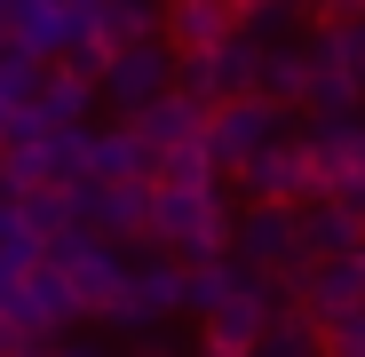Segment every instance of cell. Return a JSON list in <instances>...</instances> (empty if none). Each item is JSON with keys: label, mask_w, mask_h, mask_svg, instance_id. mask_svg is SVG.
I'll return each instance as SVG.
<instances>
[{"label": "cell", "mask_w": 365, "mask_h": 357, "mask_svg": "<svg viewBox=\"0 0 365 357\" xmlns=\"http://www.w3.org/2000/svg\"><path fill=\"white\" fill-rule=\"evenodd\" d=\"M230 230H238V214L222 207L215 175H151V238L167 254L207 262V254L230 247Z\"/></svg>", "instance_id": "6da1fadb"}, {"label": "cell", "mask_w": 365, "mask_h": 357, "mask_svg": "<svg viewBox=\"0 0 365 357\" xmlns=\"http://www.w3.org/2000/svg\"><path fill=\"white\" fill-rule=\"evenodd\" d=\"M230 254L247 262L255 278L286 286V294H302V278L318 270L310 262V238H302V207H247L238 230H230Z\"/></svg>", "instance_id": "7a4b0ae2"}, {"label": "cell", "mask_w": 365, "mask_h": 357, "mask_svg": "<svg viewBox=\"0 0 365 357\" xmlns=\"http://www.w3.org/2000/svg\"><path fill=\"white\" fill-rule=\"evenodd\" d=\"M56 270L72 278V294H80V318H111L119 302H128V254H119V238H96V230H72L64 247L48 254Z\"/></svg>", "instance_id": "3957f363"}, {"label": "cell", "mask_w": 365, "mask_h": 357, "mask_svg": "<svg viewBox=\"0 0 365 357\" xmlns=\"http://www.w3.org/2000/svg\"><path fill=\"white\" fill-rule=\"evenodd\" d=\"M278 135H286V103H270V95H230L207 111V151L222 175H247Z\"/></svg>", "instance_id": "277c9868"}, {"label": "cell", "mask_w": 365, "mask_h": 357, "mask_svg": "<svg viewBox=\"0 0 365 357\" xmlns=\"http://www.w3.org/2000/svg\"><path fill=\"white\" fill-rule=\"evenodd\" d=\"M175 64H182V48H175V40H135V48H111L103 64H96V80H103V95L128 111V119H143L159 95L182 88Z\"/></svg>", "instance_id": "5b68a950"}, {"label": "cell", "mask_w": 365, "mask_h": 357, "mask_svg": "<svg viewBox=\"0 0 365 357\" xmlns=\"http://www.w3.org/2000/svg\"><path fill=\"white\" fill-rule=\"evenodd\" d=\"M182 310H191V270H182L175 254H143L128 270V302L111 310V326L119 333H151V326H167Z\"/></svg>", "instance_id": "8992f818"}, {"label": "cell", "mask_w": 365, "mask_h": 357, "mask_svg": "<svg viewBox=\"0 0 365 357\" xmlns=\"http://www.w3.org/2000/svg\"><path fill=\"white\" fill-rule=\"evenodd\" d=\"M247 199L255 207H302V199H326V175H318V151H310V135H278L247 175Z\"/></svg>", "instance_id": "52a82bcc"}, {"label": "cell", "mask_w": 365, "mask_h": 357, "mask_svg": "<svg viewBox=\"0 0 365 357\" xmlns=\"http://www.w3.org/2000/svg\"><path fill=\"white\" fill-rule=\"evenodd\" d=\"M255 80H262V40L238 24L230 40H215V48H199V56H182V88H191L199 103H230V95H255Z\"/></svg>", "instance_id": "ba28073f"}, {"label": "cell", "mask_w": 365, "mask_h": 357, "mask_svg": "<svg viewBox=\"0 0 365 357\" xmlns=\"http://www.w3.org/2000/svg\"><path fill=\"white\" fill-rule=\"evenodd\" d=\"M0 318H9V333L40 341V333H64V326L80 318V294H72V278H64V270L40 254V262L24 270V286L9 294V310H0Z\"/></svg>", "instance_id": "9c48e42d"}, {"label": "cell", "mask_w": 365, "mask_h": 357, "mask_svg": "<svg viewBox=\"0 0 365 357\" xmlns=\"http://www.w3.org/2000/svg\"><path fill=\"white\" fill-rule=\"evenodd\" d=\"M64 191H72L80 230H96V238H135V230H151V183H64Z\"/></svg>", "instance_id": "30bf717a"}, {"label": "cell", "mask_w": 365, "mask_h": 357, "mask_svg": "<svg viewBox=\"0 0 365 357\" xmlns=\"http://www.w3.org/2000/svg\"><path fill=\"white\" fill-rule=\"evenodd\" d=\"M9 48H24L32 64H56L64 48H88V24L72 16V0H16L9 9Z\"/></svg>", "instance_id": "8fae6325"}, {"label": "cell", "mask_w": 365, "mask_h": 357, "mask_svg": "<svg viewBox=\"0 0 365 357\" xmlns=\"http://www.w3.org/2000/svg\"><path fill=\"white\" fill-rule=\"evenodd\" d=\"M207 111L215 103H199L191 88H175V95H159L135 128H143V143H151V159H175V151H199L207 143Z\"/></svg>", "instance_id": "7c38bea8"}, {"label": "cell", "mask_w": 365, "mask_h": 357, "mask_svg": "<svg viewBox=\"0 0 365 357\" xmlns=\"http://www.w3.org/2000/svg\"><path fill=\"white\" fill-rule=\"evenodd\" d=\"M143 175H159L143 128H96L88 135V159H80V183H143Z\"/></svg>", "instance_id": "4fadbf2b"}, {"label": "cell", "mask_w": 365, "mask_h": 357, "mask_svg": "<svg viewBox=\"0 0 365 357\" xmlns=\"http://www.w3.org/2000/svg\"><path fill=\"white\" fill-rule=\"evenodd\" d=\"M294 302L310 310L318 326H326V318H341V310H357V302H365V247H357V254L318 262L310 278H302V294H294Z\"/></svg>", "instance_id": "5bb4252c"}, {"label": "cell", "mask_w": 365, "mask_h": 357, "mask_svg": "<svg viewBox=\"0 0 365 357\" xmlns=\"http://www.w3.org/2000/svg\"><path fill=\"white\" fill-rule=\"evenodd\" d=\"M302 238H310V262L357 254V247H365V214H357L349 199H310V207H302Z\"/></svg>", "instance_id": "9a60e30c"}, {"label": "cell", "mask_w": 365, "mask_h": 357, "mask_svg": "<svg viewBox=\"0 0 365 357\" xmlns=\"http://www.w3.org/2000/svg\"><path fill=\"white\" fill-rule=\"evenodd\" d=\"M310 80H318V64H310V40H270L262 48V80H255V95H270V103H310Z\"/></svg>", "instance_id": "2e32d148"}, {"label": "cell", "mask_w": 365, "mask_h": 357, "mask_svg": "<svg viewBox=\"0 0 365 357\" xmlns=\"http://www.w3.org/2000/svg\"><path fill=\"white\" fill-rule=\"evenodd\" d=\"M230 32H238V0H175L167 9V40L182 56H199V48H215Z\"/></svg>", "instance_id": "e0dca14e"}, {"label": "cell", "mask_w": 365, "mask_h": 357, "mask_svg": "<svg viewBox=\"0 0 365 357\" xmlns=\"http://www.w3.org/2000/svg\"><path fill=\"white\" fill-rule=\"evenodd\" d=\"M255 357H326V326H318L310 310H286V302H278V318L262 326Z\"/></svg>", "instance_id": "ac0fdd59"}, {"label": "cell", "mask_w": 365, "mask_h": 357, "mask_svg": "<svg viewBox=\"0 0 365 357\" xmlns=\"http://www.w3.org/2000/svg\"><path fill=\"white\" fill-rule=\"evenodd\" d=\"M135 40H159V0H111L88 48H96V56H111V48H135Z\"/></svg>", "instance_id": "d6986e66"}, {"label": "cell", "mask_w": 365, "mask_h": 357, "mask_svg": "<svg viewBox=\"0 0 365 357\" xmlns=\"http://www.w3.org/2000/svg\"><path fill=\"white\" fill-rule=\"evenodd\" d=\"M32 95H40V64L24 48H0V135H16V119L32 111Z\"/></svg>", "instance_id": "ffe728a7"}, {"label": "cell", "mask_w": 365, "mask_h": 357, "mask_svg": "<svg viewBox=\"0 0 365 357\" xmlns=\"http://www.w3.org/2000/svg\"><path fill=\"white\" fill-rule=\"evenodd\" d=\"M326 357H365V302L326 318Z\"/></svg>", "instance_id": "44dd1931"}, {"label": "cell", "mask_w": 365, "mask_h": 357, "mask_svg": "<svg viewBox=\"0 0 365 357\" xmlns=\"http://www.w3.org/2000/svg\"><path fill=\"white\" fill-rule=\"evenodd\" d=\"M103 9H111V0H72V16L88 24V40H96V24H103Z\"/></svg>", "instance_id": "7402d4cb"}]
</instances>
